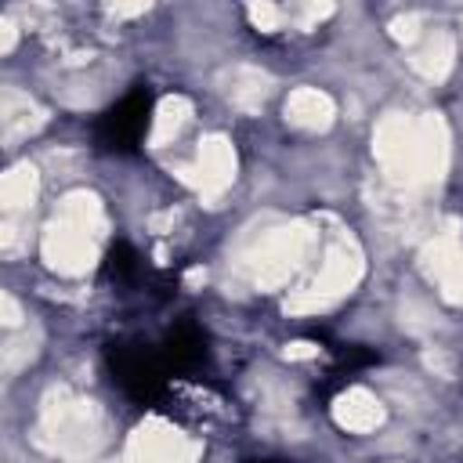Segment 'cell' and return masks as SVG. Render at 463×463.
Returning a JSON list of instances; mask_svg holds the SVG:
<instances>
[{
  "mask_svg": "<svg viewBox=\"0 0 463 463\" xmlns=\"http://www.w3.org/2000/svg\"><path fill=\"white\" fill-rule=\"evenodd\" d=\"M105 365L112 380L123 387L127 398L137 405H163L170 394V373L148 344H130V340H109L105 344Z\"/></svg>",
  "mask_w": 463,
  "mask_h": 463,
  "instance_id": "1",
  "label": "cell"
},
{
  "mask_svg": "<svg viewBox=\"0 0 463 463\" xmlns=\"http://www.w3.org/2000/svg\"><path fill=\"white\" fill-rule=\"evenodd\" d=\"M152 109H156V98L145 83H137L134 90H127L112 109H105L94 123V141L101 152H112V156H130L141 148L145 134H148V123H152Z\"/></svg>",
  "mask_w": 463,
  "mask_h": 463,
  "instance_id": "2",
  "label": "cell"
},
{
  "mask_svg": "<svg viewBox=\"0 0 463 463\" xmlns=\"http://www.w3.org/2000/svg\"><path fill=\"white\" fill-rule=\"evenodd\" d=\"M159 358L170 373V380H195L203 362H206V333L199 322L192 318H181L170 326L163 347H159Z\"/></svg>",
  "mask_w": 463,
  "mask_h": 463,
  "instance_id": "3",
  "label": "cell"
},
{
  "mask_svg": "<svg viewBox=\"0 0 463 463\" xmlns=\"http://www.w3.org/2000/svg\"><path fill=\"white\" fill-rule=\"evenodd\" d=\"M101 279L112 286H130L141 279V257L130 242H116L101 260Z\"/></svg>",
  "mask_w": 463,
  "mask_h": 463,
  "instance_id": "4",
  "label": "cell"
},
{
  "mask_svg": "<svg viewBox=\"0 0 463 463\" xmlns=\"http://www.w3.org/2000/svg\"><path fill=\"white\" fill-rule=\"evenodd\" d=\"M380 362V354L376 351H369V347H340L336 351V362H333V369H329V387H326V394L329 391H336L340 383H347V380H354L362 369H369V365H376Z\"/></svg>",
  "mask_w": 463,
  "mask_h": 463,
  "instance_id": "5",
  "label": "cell"
},
{
  "mask_svg": "<svg viewBox=\"0 0 463 463\" xmlns=\"http://www.w3.org/2000/svg\"><path fill=\"white\" fill-rule=\"evenodd\" d=\"M250 463H282V459H250Z\"/></svg>",
  "mask_w": 463,
  "mask_h": 463,
  "instance_id": "6",
  "label": "cell"
}]
</instances>
